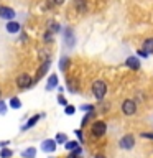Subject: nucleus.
I'll return each mask as SVG.
<instances>
[{"instance_id": "obj_1", "label": "nucleus", "mask_w": 153, "mask_h": 158, "mask_svg": "<svg viewBox=\"0 0 153 158\" xmlns=\"http://www.w3.org/2000/svg\"><path fill=\"white\" fill-rule=\"evenodd\" d=\"M92 94L97 101H102L107 94V84L104 81H101V79H97V81L92 84Z\"/></svg>"}, {"instance_id": "obj_2", "label": "nucleus", "mask_w": 153, "mask_h": 158, "mask_svg": "<svg viewBox=\"0 0 153 158\" xmlns=\"http://www.w3.org/2000/svg\"><path fill=\"white\" fill-rule=\"evenodd\" d=\"M105 132H107V123L105 122H102V120H97V122H94L92 123V127H91V133L96 138H101L102 135H105Z\"/></svg>"}, {"instance_id": "obj_3", "label": "nucleus", "mask_w": 153, "mask_h": 158, "mask_svg": "<svg viewBox=\"0 0 153 158\" xmlns=\"http://www.w3.org/2000/svg\"><path fill=\"white\" fill-rule=\"evenodd\" d=\"M122 112L125 114V115H133V114L137 112L135 101H132V99H125V101L122 102Z\"/></svg>"}, {"instance_id": "obj_4", "label": "nucleus", "mask_w": 153, "mask_h": 158, "mask_svg": "<svg viewBox=\"0 0 153 158\" xmlns=\"http://www.w3.org/2000/svg\"><path fill=\"white\" fill-rule=\"evenodd\" d=\"M133 145H135V138H133V135H123L120 138V142H118V147L122 148V150H132Z\"/></svg>"}, {"instance_id": "obj_5", "label": "nucleus", "mask_w": 153, "mask_h": 158, "mask_svg": "<svg viewBox=\"0 0 153 158\" xmlns=\"http://www.w3.org/2000/svg\"><path fill=\"white\" fill-rule=\"evenodd\" d=\"M33 84V79L28 76V74H20V76L17 77V86L20 87V89H27V87H30Z\"/></svg>"}, {"instance_id": "obj_6", "label": "nucleus", "mask_w": 153, "mask_h": 158, "mask_svg": "<svg viewBox=\"0 0 153 158\" xmlns=\"http://www.w3.org/2000/svg\"><path fill=\"white\" fill-rule=\"evenodd\" d=\"M0 18L3 20H8V22H12V20L15 18V10L10 8V7H0Z\"/></svg>"}, {"instance_id": "obj_7", "label": "nucleus", "mask_w": 153, "mask_h": 158, "mask_svg": "<svg viewBox=\"0 0 153 158\" xmlns=\"http://www.w3.org/2000/svg\"><path fill=\"white\" fill-rule=\"evenodd\" d=\"M41 150L46 152V153H53L54 150H56V140H53V138L43 140V143H41Z\"/></svg>"}, {"instance_id": "obj_8", "label": "nucleus", "mask_w": 153, "mask_h": 158, "mask_svg": "<svg viewBox=\"0 0 153 158\" xmlns=\"http://www.w3.org/2000/svg\"><path fill=\"white\" fill-rule=\"evenodd\" d=\"M64 43H66L69 48H72L74 43H76V38H74V33H72L71 28H68L66 31H64Z\"/></svg>"}, {"instance_id": "obj_9", "label": "nucleus", "mask_w": 153, "mask_h": 158, "mask_svg": "<svg viewBox=\"0 0 153 158\" xmlns=\"http://www.w3.org/2000/svg\"><path fill=\"white\" fill-rule=\"evenodd\" d=\"M125 64L130 69H133V71H137V69H140V61L135 58V56H130V58H127V61H125Z\"/></svg>"}, {"instance_id": "obj_10", "label": "nucleus", "mask_w": 153, "mask_h": 158, "mask_svg": "<svg viewBox=\"0 0 153 158\" xmlns=\"http://www.w3.org/2000/svg\"><path fill=\"white\" fill-rule=\"evenodd\" d=\"M48 69H49V59H48V61H43V63H41V66H39V69H38V73H36V79H35V81H38L39 77H43L44 74H46Z\"/></svg>"}, {"instance_id": "obj_11", "label": "nucleus", "mask_w": 153, "mask_h": 158, "mask_svg": "<svg viewBox=\"0 0 153 158\" xmlns=\"http://www.w3.org/2000/svg\"><path fill=\"white\" fill-rule=\"evenodd\" d=\"M44 115V114H36V115H33L31 118H30V120L27 122V123H25V125L22 127V130H27V128H31L33 125H35V123H36L38 120H39V118H41Z\"/></svg>"}, {"instance_id": "obj_12", "label": "nucleus", "mask_w": 153, "mask_h": 158, "mask_svg": "<svg viewBox=\"0 0 153 158\" xmlns=\"http://www.w3.org/2000/svg\"><path fill=\"white\" fill-rule=\"evenodd\" d=\"M58 87V76L56 74H51L48 77V84H46V91H51V89Z\"/></svg>"}, {"instance_id": "obj_13", "label": "nucleus", "mask_w": 153, "mask_h": 158, "mask_svg": "<svg viewBox=\"0 0 153 158\" xmlns=\"http://www.w3.org/2000/svg\"><path fill=\"white\" fill-rule=\"evenodd\" d=\"M74 7H76V10L79 13H86L87 12V3H86V0H76L74 2Z\"/></svg>"}, {"instance_id": "obj_14", "label": "nucleus", "mask_w": 153, "mask_h": 158, "mask_svg": "<svg viewBox=\"0 0 153 158\" xmlns=\"http://www.w3.org/2000/svg\"><path fill=\"white\" fill-rule=\"evenodd\" d=\"M7 31H8V33H18V31H20V23H17V22H8V23H7Z\"/></svg>"}, {"instance_id": "obj_15", "label": "nucleus", "mask_w": 153, "mask_h": 158, "mask_svg": "<svg viewBox=\"0 0 153 158\" xmlns=\"http://www.w3.org/2000/svg\"><path fill=\"white\" fill-rule=\"evenodd\" d=\"M22 156L23 158H35V156H36V148L30 147V148H27V150H23L22 152Z\"/></svg>"}, {"instance_id": "obj_16", "label": "nucleus", "mask_w": 153, "mask_h": 158, "mask_svg": "<svg viewBox=\"0 0 153 158\" xmlns=\"http://www.w3.org/2000/svg\"><path fill=\"white\" fill-rule=\"evenodd\" d=\"M143 51H145L147 54L153 53V38L145 40V43H143Z\"/></svg>"}, {"instance_id": "obj_17", "label": "nucleus", "mask_w": 153, "mask_h": 158, "mask_svg": "<svg viewBox=\"0 0 153 158\" xmlns=\"http://www.w3.org/2000/svg\"><path fill=\"white\" fill-rule=\"evenodd\" d=\"M10 107H12V109H20V107H22L20 99L18 97H12V99H10Z\"/></svg>"}, {"instance_id": "obj_18", "label": "nucleus", "mask_w": 153, "mask_h": 158, "mask_svg": "<svg viewBox=\"0 0 153 158\" xmlns=\"http://www.w3.org/2000/svg\"><path fill=\"white\" fill-rule=\"evenodd\" d=\"M79 147V143L77 142H66V143H64V148H66V150H76V148Z\"/></svg>"}, {"instance_id": "obj_19", "label": "nucleus", "mask_w": 153, "mask_h": 158, "mask_svg": "<svg viewBox=\"0 0 153 158\" xmlns=\"http://www.w3.org/2000/svg\"><path fill=\"white\" fill-rule=\"evenodd\" d=\"M10 156H13V152L8 150V148H3V150L0 152V158H10Z\"/></svg>"}, {"instance_id": "obj_20", "label": "nucleus", "mask_w": 153, "mask_h": 158, "mask_svg": "<svg viewBox=\"0 0 153 158\" xmlns=\"http://www.w3.org/2000/svg\"><path fill=\"white\" fill-rule=\"evenodd\" d=\"M81 155H82V148H81V147H77L76 150H72V152H71V155H69V158H79Z\"/></svg>"}, {"instance_id": "obj_21", "label": "nucleus", "mask_w": 153, "mask_h": 158, "mask_svg": "<svg viewBox=\"0 0 153 158\" xmlns=\"http://www.w3.org/2000/svg\"><path fill=\"white\" fill-rule=\"evenodd\" d=\"M68 63H69V59L68 58H61V61H59V69H61V71H66V68H68Z\"/></svg>"}, {"instance_id": "obj_22", "label": "nucleus", "mask_w": 153, "mask_h": 158, "mask_svg": "<svg viewBox=\"0 0 153 158\" xmlns=\"http://www.w3.org/2000/svg\"><path fill=\"white\" fill-rule=\"evenodd\" d=\"M48 31H49V33H53V35H54V33H58V31H59V25H58V23H49Z\"/></svg>"}, {"instance_id": "obj_23", "label": "nucleus", "mask_w": 153, "mask_h": 158, "mask_svg": "<svg viewBox=\"0 0 153 158\" xmlns=\"http://www.w3.org/2000/svg\"><path fill=\"white\" fill-rule=\"evenodd\" d=\"M68 142V138L64 133H58V137H56V143H66Z\"/></svg>"}, {"instance_id": "obj_24", "label": "nucleus", "mask_w": 153, "mask_h": 158, "mask_svg": "<svg viewBox=\"0 0 153 158\" xmlns=\"http://www.w3.org/2000/svg\"><path fill=\"white\" fill-rule=\"evenodd\" d=\"M74 112H76V109H74L72 106H66V107H64V114H68V115H72Z\"/></svg>"}, {"instance_id": "obj_25", "label": "nucleus", "mask_w": 153, "mask_h": 158, "mask_svg": "<svg viewBox=\"0 0 153 158\" xmlns=\"http://www.w3.org/2000/svg\"><path fill=\"white\" fill-rule=\"evenodd\" d=\"M5 112H7V104L0 101V115H5Z\"/></svg>"}, {"instance_id": "obj_26", "label": "nucleus", "mask_w": 153, "mask_h": 158, "mask_svg": "<svg viewBox=\"0 0 153 158\" xmlns=\"http://www.w3.org/2000/svg\"><path fill=\"white\" fill-rule=\"evenodd\" d=\"M53 33H49V31H46V33H44V41H46V43H51L53 41Z\"/></svg>"}, {"instance_id": "obj_27", "label": "nucleus", "mask_w": 153, "mask_h": 158, "mask_svg": "<svg viewBox=\"0 0 153 158\" xmlns=\"http://www.w3.org/2000/svg\"><path fill=\"white\" fill-rule=\"evenodd\" d=\"M82 110H86V112H92L94 110V106H81Z\"/></svg>"}, {"instance_id": "obj_28", "label": "nucleus", "mask_w": 153, "mask_h": 158, "mask_svg": "<svg viewBox=\"0 0 153 158\" xmlns=\"http://www.w3.org/2000/svg\"><path fill=\"white\" fill-rule=\"evenodd\" d=\"M58 102H59V104H63V106H64V107H66V106H68V102H66V99H64L63 96H59V97H58Z\"/></svg>"}, {"instance_id": "obj_29", "label": "nucleus", "mask_w": 153, "mask_h": 158, "mask_svg": "<svg viewBox=\"0 0 153 158\" xmlns=\"http://www.w3.org/2000/svg\"><path fill=\"white\" fill-rule=\"evenodd\" d=\"M138 56H142V58H147L148 54H147L145 51H143V49H140V51H138Z\"/></svg>"}, {"instance_id": "obj_30", "label": "nucleus", "mask_w": 153, "mask_h": 158, "mask_svg": "<svg viewBox=\"0 0 153 158\" xmlns=\"http://www.w3.org/2000/svg\"><path fill=\"white\" fill-rule=\"evenodd\" d=\"M76 137L79 138V140H82V132L81 130H76Z\"/></svg>"}, {"instance_id": "obj_31", "label": "nucleus", "mask_w": 153, "mask_h": 158, "mask_svg": "<svg viewBox=\"0 0 153 158\" xmlns=\"http://www.w3.org/2000/svg\"><path fill=\"white\" fill-rule=\"evenodd\" d=\"M5 145H8V140H3V142H0V148H3Z\"/></svg>"}, {"instance_id": "obj_32", "label": "nucleus", "mask_w": 153, "mask_h": 158, "mask_svg": "<svg viewBox=\"0 0 153 158\" xmlns=\"http://www.w3.org/2000/svg\"><path fill=\"white\" fill-rule=\"evenodd\" d=\"M53 2L56 3V5H61V3H64V0H53Z\"/></svg>"}, {"instance_id": "obj_33", "label": "nucleus", "mask_w": 153, "mask_h": 158, "mask_svg": "<svg viewBox=\"0 0 153 158\" xmlns=\"http://www.w3.org/2000/svg\"><path fill=\"white\" fill-rule=\"evenodd\" d=\"M96 158H105V156H104V155H97Z\"/></svg>"}, {"instance_id": "obj_34", "label": "nucleus", "mask_w": 153, "mask_h": 158, "mask_svg": "<svg viewBox=\"0 0 153 158\" xmlns=\"http://www.w3.org/2000/svg\"><path fill=\"white\" fill-rule=\"evenodd\" d=\"M0 96H2V92H0Z\"/></svg>"}]
</instances>
